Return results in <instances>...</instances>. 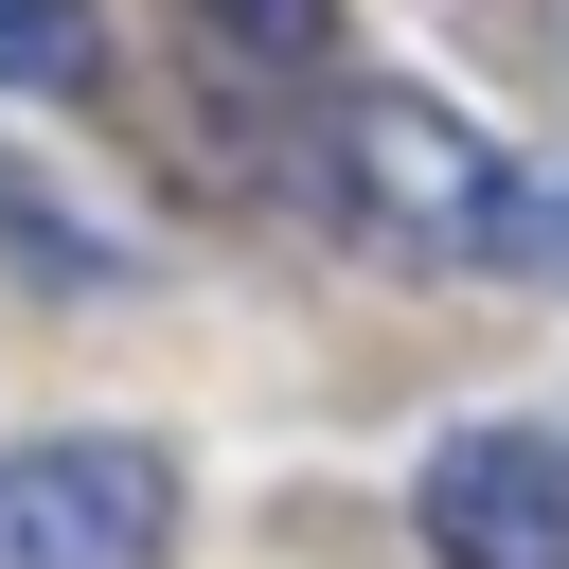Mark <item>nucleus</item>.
<instances>
[{"label": "nucleus", "mask_w": 569, "mask_h": 569, "mask_svg": "<svg viewBox=\"0 0 569 569\" xmlns=\"http://www.w3.org/2000/svg\"><path fill=\"white\" fill-rule=\"evenodd\" d=\"M427 569H569V409H462L409 462Z\"/></svg>", "instance_id": "7ed1b4c3"}, {"label": "nucleus", "mask_w": 569, "mask_h": 569, "mask_svg": "<svg viewBox=\"0 0 569 569\" xmlns=\"http://www.w3.org/2000/svg\"><path fill=\"white\" fill-rule=\"evenodd\" d=\"M320 196H338V231L391 249V267H516V213H533V178H516L462 107H427V89H356V107L320 124Z\"/></svg>", "instance_id": "f257e3e1"}, {"label": "nucleus", "mask_w": 569, "mask_h": 569, "mask_svg": "<svg viewBox=\"0 0 569 569\" xmlns=\"http://www.w3.org/2000/svg\"><path fill=\"white\" fill-rule=\"evenodd\" d=\"M551 53H569V0H551Z\"/></svg>", "instance_id": "0eeeda50"}, {"label": "nucleus", "mask_w": 569, "mask_h": 569, "mask_svg": "<svg viewBox=\"0 0 569 569\" xmlns=\"http://www.w3.org/2000/svg\"><path fill=\"white\" fill-rule=\"evenodd\" d=\"M516 267H551V284H569V178H533V213H516Z\"/></svg>", "instance_id": "423d86ee"}, {"label": "nucleus", "mask_w": 569, "mask_h": 569, "mask_svg": "<svg viewBox=\"0 0 569 569\" xmlns=\"http://www.w3.org/2000/svg\"><path fill=\"white\" fill-rule=\"evenodd\" d=\"M160 551H178V445L142 427L0 445V569H160Z\"/></svg>", "instance_id": "f03ea898"}, {"label": "nucleus", "mask_w": 569, "mask_h": 569, "mask_svg": "<svg viewBox=\"0 0 569 569\" xmlns=\"http://www.w3.org/2000/svg\"><path fill=\"white\" fill-rule=\"evenodd\" d=\"M196 18H213L231 53H267V71H320V53H338V0H196Z\"/></svg>", "instance_id": "39448f33"}, {"label": "nucleus", "mask_w": 569, "mask_h": 569, "mask_svg": "<svg viewBox=\"0 0 569 569\" xmlns=\"http://www.w3.org/2000/svg\"><path fill=\"white\" fill-rule=\"evenodd\" d=\"M0 89H18V107L107 89V18H89V0H0Z\"/></svg>", "instance_id": "20e7f679"}]
</instances>
